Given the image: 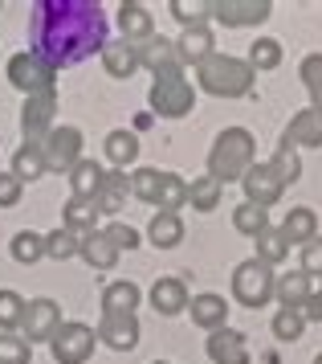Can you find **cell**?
Returning a JSON list of instances; mask_svg holds the SVG:
<instances>
[{"mask_svg":"<svg viewBox=\"0 0 322 364\" xmlns=\"http://www.w3.org/2000/svg\"><path fill=\"white\" fill-rule=\"evenodd\" d=\"M29 41L49 70L78 66L106 50V13L94 0H37L29 13Z\"/></svg>","mask_w":322,"mask_h":364,"instance_id":"6da1fadb","label":"cell"},{"mask_svg":"<svg viewBox=\"0 0 322 364\" xmlns=\"http://www.w3.org/2000/svg\"><path fill=\"white\" fill-rule=\"evenodd\" d=\"M196 82L216 99H245L253 90V66L228 53H212L196 66Z\"/></svg>","mask_w":322,"mask_h":364,"instance_id":"7a4b0ae2","label":"cell"},{"mask_svg":"<svg viewBox=\"0 0 322 364\" xmlns=\"http://www.w3.org/2000/svg\"><path fill=\"white\" fill-rule=\"evenodd\" d=\"M249 168H253V135L245 127H228V132L216 135V144L209 151V176L228 184V181H245Z\"/></svg>","mask_w":322,"mask_h":364,"instance_id":"3957f363","label":"cell"},{"mask_svg":"<svg viewBox=\"0 0 322 364\" xmlns=\"http://www.w3.org/2000/svg\"><path fill=\"white\" fill-rule=\"evenodd\" d=\"M192 107H196L192 82H188L179 70H167V74L155 78V86H151V111H155V115L179 119V115H188Z\"/></svg>","mask_w":322,"mask_h":364,"instance_id":"277c9868","label":"cell"},{"mask_svg":"<svg viewBox=\"0 0 322 364\" xmlns=\"http://www.w3.org/2000/svg\"><path fill=\"white\" fill-rule=\"evenodd\" d=\"M274 282L277 279H274V270H270V262L249 258V262H241L233 270V295L245 307H265L274 299Z\"/></svg>","mask_w":322,"mask_h":364,"instance_id":"5b68a950","label":"cell"},{"mask_svg":"<svg viewBox=\"0 0 322 364\" xmlns=\"http://www.w3.org/2000/svg\"><path fill=\"white\" fill-rule=\"evenodd\" d=\"M94 340H98L94 328H86V323H62V328L53 331V340H49V352H53L57 364H86L90 352H94Z\"/></svg>","mask_w":322,"mask_h":364,"instance_id":"8992f818","label":"cell"},{"mask_svg":"<svg viewBox=\"0 0 322 364\" xmlns=\"http://www.w3.org/2000/svg\"><path fill=\"white\" fill-rule=\"evenodd\" d=\"M9 82L25 95H49L53 90V70L37 58V53H13L9 58Z\"/></svg>","mask_w":322,"mask_h":364,"instance_id":"52a82bcc","label":"cell"},{"mask_svg":"<svg viewBox=\"0 0 322 364\" xmlns=\"http://www.w3.org/2000/svg\"><path fill=\"white\" fill-rule=\"evenodd\" d=\"M41 151H45V172H74L82 164V132L78 127H53Z\"/></svg>","mask_w":322,"mask_h":364,"instance_id":"ba28073f","label":"cell"},{"mask_svg":"<svg viewBox=\"0 0 322 364\" xmlns=\"http://www.w3.org/2000/svg\"><path fill=\"white\" fill-rule=\"evenodd\" d=\"M21 328H25V340L37 344V340H53V331L62 328V311H57V303L53 299H33L25 303V319H21Z\"/></svg>","mask_w":322,"mask_h":364,"instance_id":"9c48e42d","label":"cell"},{"mask_svg":"<svg viewBox=\"0 0 322 364\" xmlns=\"http://www.w3.org/2000/svg\"><path fill=\"white\" fill-rule=\"evenodd\" d=\"M53 107H57V90H49V95H29L25 111H21V127H25V139H29V144H45L49 139Z\"/></svg>","mask_w":322,"mask_h":364,"instance_id":"30bf717a","label":"cell"},{"mask_svg":"<svg viewBox=\"0 0 322 364\" xmlns=\"http://www.w3.org/2000/svg\"><path fill=\"white\" fill-rule=\"evenodd\" d=\"M270 13H274V4H265V0H221V4H212V17L221 25H228V29L261 25Z\"/></svg>","mask_w":322,"mask_h":364,"instance_id":"8fae6325","label":"cell"},{"mask_svg":"<svg viewBox=\"0 0 322 364\" xmlns=\"http://www.w3.org/2000/svg\"><path fill=\"white\" fill-rule=\"evenodd\" d=\"M245 197H249V205H261V209H270V205H277V197H282V176H277L270 164H253L249 172H245Z\"/></svg>","mask_w":322,"mask_h":364,"instance_id":"7c38bea8","label":"cell"},{"mask_svg":"<svg viewBox=\"0 0 322 364\" xmlns=\"http://www.w3.org/2000/svg\"><path fill=\"white\" fill-rule=\"evenodd\" d=\"M98 340L114 352H131L139 344V319L135 315H102L98 323Z\"/></svg>","mask_w":322,"mask_h":364,"instance_id":"4fadbf2b","label":"cell"},{"mask_svg":"<svg viewBox=\"0 0 322 364\" xmlns=\"http://www.w3.org/2000/svg\"><path fill=\"white\" fill-rule=\"evenodd\" d=\"M282 144H290V148H322V111H314V107L298 111L290 119V127L282 132Z\"/></svg>","mask_w":322,"mask_h":364,"instance_id":"5bb4252c","label":"cell"},{"mask_svg":"<svg viewBox=\"0 0 322 364\" xmlns=\"http://www.w3.org/2000/svg\"><path fill=\"white\" fill-rule=\"evenodd\" d=\"M209 356L216 364H249V348H245V336L233 328H216L209 336Z\"/></svg>","mask_w":322,"mask_h":364,"instance_id":"9a60e30c","label":"cell"},{"mask_svg":"<svg viewBox=\"0 0 322 364\" xmlns=\"http://www.w3.org/2000/svg\"><path fill=\"white\" fill-rule=\"evenodd\" d=\"M118 25H123V41H131V46H143V41L155 37V25H151L147 4H135V0L118 9Z\"/></svg>","mask_w":322,"mask_h":364,"instance_id":"2e32d148","label":"cell"},{"mask_svg":"<svg viewBox=\"0 0 322 364\" xmlns=\"http://www.w3.org/2000/svg\"><path fill=\"white\" fill-rule=\"evenodd\" d=\"M135 53H139V66H147L155 78L160 74H167V70H179L176 66V46L172 41H163V37H151V41H143V46H135Z\"/></svg>","mask_w":322,"mask_h":364,"instance_id":"e0dca14e","label":"cell"},{"mask_svg":"<svg viewBox=\"0 0 322 364\" xmlns=\"http://www.w3.org/2000/svg\"><path fill=\"white\" fill-rule=\"evenodd\" d=\"M78 254L94 266V270H111V266L118 262V246H114L106 233H94V230L78 237Z\"/></svg>","mask_w":322,"mask_h":364,"instance_id":"ac0fdd59","label":"cell"},{"mask_svg":"<svg viewBox=\"0 0 322 364\" xmlns=\"http://www.w3.org/2000/svg\"><path fill=\"white\" fill-rule=\"evenodd\" d=\"M282 233H286L290 246H310L318 237V217H314V209H290L286 221H282Z\"/></svg>","mask_w":322,"mask_h":364,"instance_id":"d6986e66","label":"cell"},{"mask_svg":"<svg viewBox=\"0 0 322 364\" xmlns=\"http://www.w3.org/2000/svg\"><path fill=\"white\" fill-rule=\"evenodd\" d=\"M151 307L160 315H179L188 307V291H184V282L179 279H160L151 287Z\"/></svg>","mask_w":322,"mask_h":364,"instance_id":"ffe728a7","label":"cell"},{"mask_svg":"<svg viewBox=\"0 0 322 364\" xmlns=\"http://www.w3.org/2000/svg\"><path fill=\"white\" fill-rule=\"evenodd\" d=\"M102 62H106V74H111V78H131V74L139 70V53H135L131 41H106Z\"/></svg>","mask_w":322,"mask_h":364,"instance_id":"44dd1931","label":"cell"},{"mask_svg":"<svg viewBox=\"0 0 322 364\" xmlns=\"http://www.w3.org/2000/svg\"><path fill=\"white\" fill-rule=\"evenodd\" d=\"M274 295L282 299V307H302L314 291H310V274L306 270H286L282 279L274 282Z\"/></svg>","mask_w":322,"mask_h":364,"instance_id":"7402d4cb","label":"cell"},{"mask_svg":"<svg viewBox=\"0 0 322 364\" xmlns=\"http://www.w3.org/2000/svg\"><path fill=\"white\" fill-rule=\"evenodd\" d=\"M176 53L184 58V62H192V66H200L204 58H212V33L204 29V25H192V29H184V37L176 41Z\"/></svg>","mask_w":322,"mask_h":364,"instance_id":"603a6c76","label":"cell"},{"mask_svg":"<svg viewBox=\"0 0 322 364\" xmlns=\"http://www.w3.org/2000/svg\"><path fill=\"white\" fill-rule=\"evenodd\" d=\"M188 307H192V323H200V328H209V331L225 328L228 303H225L221 295H196Z\"/></svg>","mask_w":322,"mask_h":364,"instance_id":"cb8c5ba5","label":"cell"},{"mask_svg":"<svg viewBox=\"0 0 322 364\" xmlns=\"http://www.w3.org/2000/svg\"><path fill=\"white\" fill-rule=\"evenodd\" d=\"M139 307V287L135 282H111L102 291V311L106 315H135Z\"/></svg>","mask_w":322,"mask_h":364,"instance_id":"d4e9b609","label":"cell"},{"mask_svg":"<svg viewBox=\"0 0 322 364\" xmlns=\"http://www.w3.org/2000/svg\"><path fill=\"white\" fill-rule=\"evenodd\" d=\"M127 193H131V184L123 172H106V181H102V188H98V213H118L123 205H127Z\"/></svg>","mask_w":322,"mask_h":364,"instance_id":"484cf974","label":"cell"},{"mask_svg":"<svg viewBox=\"0 0 322 364\" xmlns=\"http://www.w3.org/2000/svg\"><path fill=\"white\" fill-rule=\"evenodd\" d=\"M102 181H106V172H102L94 160H82V164L70 172V184H74V197L78 200H94L98 188H102Z\"/></svg>","mask_w":322,"mask_h":364,"instance_id":"4316f807","label":"cell"},{"mask_svg":"<svg viewBox=\"0 0 322 364\" xmlns=\"http://www.w3.org/2000/svg\"><path fill=\"white\" fill-rule=\"evenodd\" d=\"M188 205L192 209H200V213H212L216 205H221V181L216 176H196L192 184H188Z\"/></svg>","mask_w":322,"mask_h":364,"instance_id":"83f0119b","label":"cell"},{"mask_svg":"<svg viewBox=\"0 0 322 364\" xmlns=\"http://www.w3.org/2000/svg\"><path fill=\"white\" fill-rule=\"evenodd\" d=\"M41 172H45V151H41V144L16 148V156H13V176L16 181H37Z\"/></svg>","mask_w":322,"mask_h":364,"instance_id":"f1b7e54d","label":"cell"},{"mask_svg":"<svg viewBox=\"0 0 322 364\" xmlns=\"http://www.w3.org/2000/svg\"><path fill=\"white\" fill-rule=\"evenodd\" d=\"M233 225H237L245 237L257 242L261 233L270 230V209H261V205H249V200H245V205H237V213H233Z\"/></svg>","mask_w":322,"mask_h":364,"instance_id":"f546056e","label":"cell"},{"mask_svg":"<svg viewBox=\"0 0 322 364\" xmlns=\"http://www.w3.org/2000/svg\"><path fill=\"white\" fill-rule=\"evenodd\" d=\"M155 205H160V213H176V209H184V205H188V181H179L176 172H163Z\"/></svg>","mask_w":322,"mask_h":364,"instance_id":"4dcf8cb0","label":"cell"},{"mask_svg":"<svg viewBox=\"0 0 322 364\" xmlns=\"http://www.w3.org/2000/svg\"><path fill=\"white\" fill-rule=\"evenodd\" d=\"M106 156H111L114 168H127L135 164V156H139V139H135V132H111L106 135Z\"/></svg>","mask_w":322,"mask_h":364,"instance_id":"1f68e13d","label":"cell"},{"mask_svg":"<svg viewBox=\"0 0 322 364\" xmlns=\"http://www.w3.org/2000/svg\"><path fill=\"white\" fill-rule=\"evenodd\" d=\"M151 242L155 246H163V250H172V246H179V237H184V225H179V217L176 213H155L151 217Z\"/></svg>","mask_w":322,"mask_h":364,"instance_id":"d6a6232c","label":"cell"},{"mask_svg":"<svg viewBox=\"0 0 322 364\" xmlns=\"http://www.w3.org/2000/svg\"><path fill=\"white\" fill-rule=\"evenodd\" d=\"M13 258L16 262H25V266H33L37 258H45V237L33 233V230H21L13 237Z\"/></svg>","mask_w":322,"mask_h":364,"instance_id":"836d02e7","label":"cell"},{"mask_svg":"<svg viewBox=\"0 0 322 364\" xmlns=\"http://www.w3.org/2000/svg\"><path fill=\"white\" fill-rule=\"evenodd\" d=\"M270 168H274L277 176H282V184H294L298 176H302V160H298V148H290V144H277L274 160H270Z\"/></svg>","mask_w":322,"mask_h":364,"instance_id":"e575fe53","label":"cell"},{"mask_svg":"<svg viewBox=\"0 0 322 364\" xmlns=\"http://www.w3.org/2000/svg\"><path fill=\"white\" fill-rule=\"evenodd\" d=\"M286 254H290V242H286V233L270 225V230H265V233L257 237V258H261V262L274 266V262H282Z\"/></svg>","mask_w":322,"mask_h":364,"instance_id":"d590c367","label":"cell"},{"mask_svg":"<svg viewBox=\"0 0 322 364\" xmlns=\"http://www.w3.org/2000/svg\"><path fill=\"white\" fill-rule=\"evenodd\" d=\"M302 328H306V315H302V307H282V311L274 315V336L277 340H298L302 336Z\"/></svg>","mask_w":322,"mask_h":364,"instance_id":"8d00e7d4","label":"cell"},{"mask_svg":"<svg viewBox=\"0 0 322 364\" xmlns=\"http://www.w3.org/2000/svg\"><path fill=\"white\" fill-rule=\"evenodd\" d=\"M94 217H98L94 200H78V197H74L70 205H65V230H74V233L86 230V233H90V230H94Z\"/></svg>","mask_w":322,"mask_h":364,"instance_id":"74e56055","label":"cell"},{"mask_svg":"<svg viewBox=\"0 0 322 364\" xmlns=\"http://www.w3.org/2000/svg\"><path fill=\"white\" fill-rule=\"evenodd\" d=\"M45 254H49V258H57V262L74 258V254H78V233H74V230H53V233H45Z\"/></svg>","mask_w":322,"mask_h":364,"instance_id":"f35d334b","label":"cell"},{"mask_svg":"<svg viewBox=\"0 0 322 364\" xmlns=\"http://www.w3.org/2000/svg\"><path fill=\"white\" fill-rule=\"evenodd\" d=\"M160 181H163L160 168H139V172L131 176V193L143 197L147 205H155V197H160Z\"/></svg>","mask_w":322,"mask_h":364,"instance_id":"ab89813d","label":"cell"},{"mask_svg":"<svg viewBox=\"0 0 322 364\" xmlns=\"http://www.w3.org/2000/svg\"><path fill=\"white\" fill-rule=\"evenodd\" d=\"M277 62H282V46H277L274 37L253 41V50H249V66H253V70H274Z\"/></svg>","mask_w":322,"mask_h":364,"instance_id":"60d3db41","label":"cell"},{"mask_svg":"<svg viewBox=\"0 0 322 364\" xmlns=\"http://www.w3.org/2000/svg\"><path fill=\"white\" fill-rule=\"evenodd\" d=\"M302 82H306V90H310L314 111H322V53H310L306 62H302Z\"/></svg>","mask_w":322,"mask_h":364,"instance_id":"b9f144b4","label":"cell"},{"mask_svg":"<svg viewBox=\"0 0 322 364\" xmlns=\"http://www.w3.org/2000/svg\"><path fill=\"white\" fill-rule=\"evenodd\" d=\"M25 319V299L16 291H0V328H16Z\"/></svg>","mask_w":322,"mask_h":364,"instance_id":"7bdbcfd3","label":"cell"},{"mask_svg":"<svg viewBox=\"0 0 322 364\" xmlns=\"http://www.w3.org/2000/svg\"><path fill=\"white\" fill-rule=\"evenodd\" d=\"M0 364H29V340L25 336H0Z\"/></svg>","mask_w":322,"mask_h":364,"instance_id":"ee69618b","label":"cell"},{"mask_svg":"<svg viewBox=\"0 0 322 364\" xmlns=\"http://www.w3.org/2000/svg\"><path fill=\"white\" fill-rule=\"evenodd\" d=\"M172 17L184 21V29H192V25H204V17H212V4H184V0H172Z\"/></svg>","mask_w":322,"mask_h":364,"instance_id":"f6af8a7d","label":"cell"},{"mask_svg":"<svg viewBox=\"0 0 322 364\" xmlns=\"http://www.w3.org/2000/svg\"><path fill=\"white\" fill-rule=\"evenodd\" d=\"M16 200H21V181L13 172H0V209H13Z\"/></svg>","mask_w":322,"mask_h":364,"instance_id":"bcb514c9","label":"cell"},{"mask_svg":"<svg viewBox=\"0 0 322 364\" xmlns=\"http://www.w3.org/2000/svg\"><path fill=\"white\" fill-rule=\"evenodd\" d=\"M302 270L306 274H322V237H314L310 246H302Z\"/></svg>","mask_w":322,"mask_h":364,"instance_id":"7dc6e473","label":"cell"},{"mask_svg":"<svg viewBox=\"0 0 322 364\" xmlns=\"http://www.w3.org/2000/svg\"><path fill=\"white\" fill-rule=\"evenodd\" d=\"M106 237H111V242H114L118 250H123V246H127V250L139 246V233L131 230V225H111V230H106Z\"/></svg>","mask_w":322,"mask_h":364,"instance_id":"c3c4849f","label":"cell"},{"mask_svg":"<svg viewBox=\"0 0 322 364\" xmlns=\"http://www.w3.org/2000/svg\"><path fill=\"white\" fill-rule=\"evenodd\" d=\"M302 315H306L310 323H322V291H318V295H310L306 303H302Z\"/></svg>","mask_w":322,"mask_h":364,"instance_id":"681fc988","label":"cell"},{"mask_svg":"<svg viewBox=\"0 0 322 364\" xmlns=\"http://www.w3.org/2000/svg\"><path fill=\"white\" fill-rule=\"evenodd\" d=\"M314 364H322V352H318V356H314Z\"/></svg>","mask_w":322,"mask_h":364,"instance_id":"f907efd6","label":"cell"},{"mask_svg":"<svg viewBox=\"0 0 322 364\" xmlns=\"http://www.w3.org/2000/svg\"><path fill=\"white\" fill-rule=\"evenodd\" d=\"M155 364H163V360H155Z\"/></svg>","mask_w":322,"mask_h":364,"instance_id":"816d5d0a","label":"cell"}]
</instances>
